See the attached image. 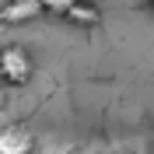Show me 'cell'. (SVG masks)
<instances>
[{
	"mask_svg": "<svg viewBox=\"0 0 154 154\" xmlns=\"http://www.w3.org/2000/svg\"><path fill=\"white\" fill-rule=\"evenodd\" d=\"M0 81L7 88H21L32 81V56L21 46H0Z\"/></svg>",
	"mask_w": 154,
	"mask_h": 154,
	"instance_id": "cell-1",
	"label": "cell"
},
{
	"mask_svg": "<svg viewBox=\"0 0 154 154\" xmlns=\"http://www.w3.org/2000/svg\"><path fill=\"white\" fill-rule=\"evenodd\" d=\"M38 14H46L42 0H4L0 4V25H25Z\"/></svg>",
	"mask_w": 154,
	"mask_h": 154,
	"instance_id": "cell-2",
	"label": "cell"
},
{
	"mask_svg": "<svg viewBox=\"0 0 154 154\" xmlns=\"http://www.w3.org/2000/svg\"><path fill=\"white\" fill-rule=\"evenodd\" d=\"M35 140L25 126H4L0 130V154H32Z\"/></svg>",
	"mask_w": 154,
	"mask_h": 154,
	"instance_id": "cell-3",
	"label": "cell"
},
{
	"mask_svg": "<svg viewBox=\"0 0 154 154\" xmlns=\"http://www.w3.org/2000/svg\"><path fill=\"white\" fill-rule=\"evenodd\" d=\"M63 18H67L70 25H77V28H95L98 21H102V11L91 4V0H81V4H74Z\"/></svg>",
	"mask_w": 154,
	"mask_h": 154,
	"instance_id": "cell-4",
	"label": "cell"
},
{
	"mask_svg": "<svg viewBox=\"0 0 154 154\" xmlns=\"http://www.w3.org/2000/svg\"><path fill=\"white\" fill-rule=\"evenodd\" d=\"M74 4H81V0H42V7H46V14H67Z\"/></svg>",
	"mask_w": 154,
	"mask_h": 154,
	"instance_id": "cell-5",
	"label": "cell"
},
{
	"mask_svg": "<svg viewBox=\"0 0 154 154\" xmlns=\"http://www.w3.org/2000/svg\"><path fill=\"white\" fill-rule=\"evenodd\" d=\"M4 109H7V91L0 88V112H4Z\"/></svg>",
	"mask_w": 154,
	"mask_h": 154,
	"instance_id": "cell-6",
	"label": "cell"
},
{
	"mask_svg": "<svg viewBox=\"0 0 154 154\" xmlns=\"http://www.w3.org/2000/svg\"><path fill=\"white\" fill-rule=\"evenodd\" d=\"M151 11H154V0H151Z\"/></svg>",
	"mask_w": 154,
	"mask_h": 154,
	"instance_id": "cell-7",
	"label": "cell"
}]
</instances>
